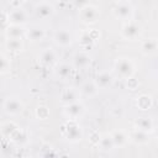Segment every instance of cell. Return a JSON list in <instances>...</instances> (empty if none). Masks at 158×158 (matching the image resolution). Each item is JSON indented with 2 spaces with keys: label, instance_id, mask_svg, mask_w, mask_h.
I'll use <instances>...</instances> for the list:
<instances>
[{
  "label": "cell",
  "instance_id": "obj_1",
  "mask_svg": "<svg viewBox=\"0 0 158 158\" xmlns=\"http://www.w3.org/2000/svg\"><path fill=\"white\" fill-rule=\"evenodd\" d=\"M116 75L122 80H128L136 74V64L130 57H118L114 63Z\"/></svg>",
  "mask_w": 158,
  "mask_h": 158
},
{
  "label": "cell",
  "instance_id": "obj_2",
  "mask_svg": "<svg viewBox=\"0 0 158 158\" xmlns=\"http://www.w3.org/2000/svg\"><path fill=\"white\" fill-rule=\"evenodd\" d=\"M63 136L70 143H78L83 139L84 132L81 126L77 122V120H67V122L62 126Z\"/></svg>",
  "mask_w": 158,
  "mask_h": 158
},
{
  "label": "cell",
  "instance_id": "obj_3",
  "mask_svg": "<svg viewBox=\"0 0 158 158\" xmlns=\"http://www.w3.org/2000/svg\"><path fill=\"white\" fill-rule=\"evenodd\" d=\"M79 19L86 26L95 25L99 21V19H100L99 7L95 6V5H93V4L86 5L85 7H83V9L79 10Z\"/></svg>",
  "mask_w": 158,
  "mask_h": 158
},
{
  "label": "cell",
  "instance_id": "obj_4",
  "mask_svg": "<svg viewBox=\"0 0 158 158\" xmlns=\"http://www.w3.org/2000/svg\"><path fill=\"white\" fill-rule=\"evenodd\" d=\"M121 37L126 41H136L141 37L142 33V27L135 22L133 20L127 21L123 23V26L121 27Z\"/></svg>",
  "mask_w": 158,
  "mask_h": 158
},
{
  "label": "cell",
  "instance_id": "obj_5",
  "mask_svg": "<svg viewBox=\"0 0 158 158\" xmlns=\"http://www.w3.org/2000/svg\"><path fill=\"white\" fill-rule=\"evenodd\" d=\"M2 111L7 116H17L23 111V102L16 96H9L2 102Z\"/></svg>",
  "mask_w": 158,
  "mask_h": 158
},
{
  "label": "cell",
  "instance_id": "obj_6",
  "mask_svg": "<svg viewBox=\"0 0 158 158\" xmlns=\"http://www.w3.org/2000/svg\"><path fill=\"white\" fill-rule=\"evenodd\" d=\"M133 7L131 4H127V2H120L117 4L114 9H112V14L116 19L121 20V21H131L132 17H133Z\"/></svg>",
  "mask_w": 158,
  "mask_h": 158
},
{
  "label": "cell",
  "instance_id": "obj_7",
  "mask_svg": "<svg viewBox=\"0 0 158 158\" xmlns=\"http://www.w3.org/2000/svg\"><path fill=\"white\" fill-rule=\"evenodd\" d=\"M53 42L62 48H67L73 43V36L68 28H58L53 35Z\"/></svg>",
  "mask_w": 158,
  "mask_h": 158
},
{
  "label": "cell",
  "instance_id": "obj_8",
  "mask_svg": "<svg viewBox=\"0 0 158 158\" xmlns=\"http://www.w3.org/2000/svg\"><path fill=\"white\" fill-rule=\"evenodd\" d=\"M84 112H85V106L83 105V102H80V100L70 105H67L63 109V114L68 120H78L84 115Z\"/></svg>",
  "mask_w": 158,
  "mask_h": 158
},
{
  "label": "cell",
  "instance_id": "obj_9",
  "mask_svg": "<svg viewBox=\"0 0 158 158\" xmlns=\"http://www.w3.org/2000/svg\"><path fill=\"white\" fill-rule=\"evenodd\" d=\"M33 12H35V15H36L37 19H40V20H47V19H49V17H52L54 15L56 9H54V6L51 2L42 1V2L36 4V6L33 9Z\"/></svg>",
  "mask_w": 158,
  "mask_h": 158
},
{
  "label": "cell",
  "instance_id": "obj_10",
  "mask_svg": "<svg viewBox=\"0 0 158 158\" xmlns=\"http://www.w3.org/2000/svg\"><path fill=\"white\" fill-rule=\"evenodd\" d=\"M90 63H91V56L84 51L77 52L72 59V65L77 70H83V69L89 68Z\"/></svg>",
  "mask_w": 158,
  "mask_h": 158
},
{
  "label": "cell",
  "instance_id": "obj_11",
  "mask_svg": "<svg viewBox=\"0 0 158 158\" xmlns=\"http://www.w3.org/2000/svg\"><path fill=\"white\" fill-rule=\"evenodd\" d=\"M81 94L79 91V89H75V88H65L60 95H59V101L63 106H67V105H70L73 102H77L79 101Z\"/></svg>",
  "mask_w": 158,
  "mask_h": 158
},
{
  "label": "cell",
  "instance_id": "obj_12",
  "mask_svg": "<svg viewBox=\"0 0 158 158\" xmlns=\"http://www.w3.org/2000/svg\"><path fill=\"white\" fill-rule=\"evenodd\" d=\"M38 62L43 67H54L58 63L57 53L52 48H44L38 54Z\"/></svg>",
  "mask_w": 158,
  "mask_h": 158
},
{
  "label": "cell",
  "instance_id": "obj_13",
  "mask_svg": "<svg viewBox=\"0 0 158 158\" xmlns=\"http://www.w3.org/2000/svg\"><path fill=\"white\" fill-rule=\"evenodd\" d=\"M28 22V15L22 7H15L9 11V23L23 26Z\"/></svg>",
  "mask_w": 158,
  "mask_h": 158
},
{
  "label": "cell",
  "instance_id": "obj_14",
  "mask_svg": "<svg viewBox=\"0 0 158 158\" xmlns=\"http://www.w3.org/2000/svg\"><path fill=\"white\" fill-rule=\"evenodd\" d=\"M94 80H95L96 85L99 86V89H110L114 85V83H115L114 75L110 72H107V70L99 72Z\"/></svg>",
  "mask_w": 158,
  "mask_h": 158
},
{
  "label": "cell",
  "instance_id": "obj_15",
  "mask_svg": "<svg viewBox=\"0 0 158 158\" xmlns=\"http://www.w3.org/2000/svg\"><path fill=\"white\" fill-rule=\"evenodd\" d=\"M100 37V32L96 30H85L80 33L79 43L81 47H91Z\"/></svg>",
  "mask_w": 158,
  "mask_h": 158
},
{
  "label": "cell",
  "instance_id": "obj_16",
  "mask_svg": "<svg viewBox=\"0 0 158 158\" xmlns=\"http://www.w3.org/2000/svg\"><path fill=\"white\" fill-rule=\"evenodd\" d=\"M73 65L65 62L62 63H57L54 65V75L57 79L59 80H67L72 77V72H73Z\"/></svg>",
  "mask_w": 158,
  "mask_h": 158
},
{
  "label": "cell",
  "instance_id": "obj_17",
  "mask_svg": "<svg viewBox=\"0 0 158 158\" xmlns=\"http://www.w3.org/2000/svg\"><path fill=\"white\" fill-rule=\"evenodd\" d=\"M128 138H130V142L137 146H143L149 142V133L135 127L132 131L128 132Z\"/></svg>",
  "mask_w": 158,
  "mask_h": 158
},
{
  "label": "cell",
  "instance_id": "obj_18",
  "mask_svg": "<svg viewBox=\"0 0 158 158\" xmlns=\"http://www.w3.org/2000/svg\"><path fill=\"white\" fill-rule=\"evenodd\" d=\"M141 53L144 56H152L158 52V40L157 38H146L139 44Z\"/></svg>",
  "mask_w": 158,
  "mask_h": 158
},
{
  "label": "cell",
  "instance_id": "obj_19",
  "mask_svg": "<svg viewBox=\"0 0 158 158\" xmlns=\"http://www.w3.org/2000/svg\"><path fill=\"white\" fill-rule=\"evenodd\" d=\"M99 86L96 85L95 80H88L85 83L81 84V86L79 88V91L81 94V96H85V98H94L99 94Z\"/></svg>",
  "mask_w": 158,
  "mask_h": 158
},
{
  "label": "cell",
  "instance_id": "obj_20",
  "mask_svg": "<svg viewBox=\"0 0 158 158\" xmlns=\"http://www.w3.org/2000/svg\"><path fill=\"white\" fill-rule=\"evenodd\" d=\"M25 35H26V30L23 28V26H20V25L9 23L4 28L5 38H19V37H23Z\"/></svg>",
  "mask_w": 158,
  "mask_h": 158
},
{
  "label": "cell",
  "instance_id": "obj_21",
  "mask_svg": "<svg viewBox=\"0 0 158 158\" xmlns=\"http://www.w3.org/2000/svg\"><path fill=\"white\" fill-rule=\"evenodd\" d=\"M26 38L30 40L31 42L36 43V42H41L44 40L46 37V31L38 26H33V27H30L28 30H26Z\"/></svg>",
  "mask_w": 158,
  "mask_h": 158
},
{
  "label": "cell",
  "instance_id": "obj_22",
  "mask_svg": "<svg viewBox=\"0 0 158 158\" xmlns=\"http://www.w3.org/2000/svg\"><path fill=\"white\" fill-rule=\"evenodd\" d=\"M4 44H5V48L9 52H12V53L22 52L23 48H25V43H23L22 37H19V38H5V43Z\"/></svg>",
  "mask_w": 158,
  "mask_h": 158
},
{
  "label": "cell",
  "instance_id": "obj_23",
  "mask_svg": "<svg viewBox=\"0 0 158 158\" xmlns=\"http://www.w3.org/2000/svg\"><path fill=\"white\" fill-rule=\"evenodd\" d=\"M111 136H112V139H114V143H115V147L116 148H123L130 142L128 133H126L122 130H115V131H112L111 132Z\"/></svg>",
  "mask_w": 158,
  "mask_h": 158
},
{
  "label": "cell",
  "instance_id": "obj_24",
  "mask_svg": "<svg viewBox=\"0 0 158 158\" xmlns=\"http://www.w3.org/2000/svg\"><path fill=\"white\" fill-rule=\"evenodd\" d=\"M135 127L138 128V130H142L144 132H148V133H152L154 132V122L152 118L149 117H138L136 121H135Z\"/></svg>",
  "mask_w": 158,
  "mask_h": 158
},
{
  "label": "cell",
  "instance_id": "obj_25",
  "mask_svg": "<svg viewBox=\"0 0 158 158\" xmlns=\"http://www.w3.org/2000/svg\"><path fill=\"white\" fill-rule=\"evenodd\" d=\"M98 147L102 152H111L114 148H116L111 133H105V135L100 136V139L98 142Z\"/></svg>",
  "mask_w": 158,
  "mask_h": 158
},
{
  "label": "cell",
  "instance_id": "obj_26",
  "mask_svg": "<svg viewBox=\"0 0 158 158\" xmlns=\"http://www.w3.org/2000/svg\"><path fill=\"white\" fill-rule=\"evenodd\" d=\"M136 106L139 110H142V111L149 110L153 106V99H152V96L148 95V94H141L136 99Z\"/></svg>",
  "mask_w": 158,
  "mask_h": 158
},
{
  "label": "cell",
  "instance_id": "obj_27",
  "mask_svg": "<svg viewBox=\"0 0 158 158\" xmlns=\"http://www.w3.org/2000/svg\"><path fill=\"white\" fill-rule=\"evenodd\" d=\"M20 127L14 121H6L1 123V135L4 138H11L12 135L19 130Z\"/></svg>",
  "mask_w": 158,
  "mask_h": 158
},
{
  "label": "cell",
  "instance_id": "obj_28",
  "mask_svg": "<svg viewBox=\"0 0 158 158\" xmlns=\"http://www.w3.org/2000/svg\"><path fill=\"white\" fill-rule=\"evenodd\" d=\"M0 59H1L0 74H1V75H5V74H7V73L11 70V59H10V57H9L5 52H1Z\"/></svg>",
  "mask_w": 158,
  "mask_h": 158
},
{
  "label": "cell",
  "instance_id": "obj_29",
  "mask_svg": "<svg viewBox=\"0 0 158 158\" xmlns=\"http://www.w3.org/2000/svg\"><path fill=\"white\" fill-rule=\"evenodd\" d=\"M35 115H36V117H37L38 120H47L48 116H49V111H48V109H47L46 106L40 105V106L36 109Z\"/></svg>",
  "mask_w": 158,
  "mask_h": 158
},
{
  "label": "cell",
  "instance_id": "obj_30",
  "mask_svg": "<svg viewBox=\"0 0 158 158\" xmlns=\"http://www.w3.org/2000/svg\"><path fill=\"white\" fill-rule=\"evenodd\" d=\"M73 4H74V6H75L78 10H80V9L85 7L86 5H89L90 1H89V0H73Z\"/></svg>",
  "mask_w": 158,
  "mask_h": 158
},
{
  "label": "cell",
  "instance_id": "obj_31",
  "mask_svg": "<svg viewBox=\"0 0 158 158\" xmlns=\"http://www.w3.org/2000/svg\"><path fill=\"white\" fill-rule=\"evenodd\" d=\"M26 2V0H9V4L12 6V9L15 7H22V5Z\"/></svg>",
  "mask_w": 158,
  "mask_h": 158
},
{
  "label": "cell",
  "instance_id": "obj_32",
  "mask_svg": "<svg viewBox=\"0 0 158 158\" xmlns=\"http://www.w3.org/2000/svg\"><path fill=\"white\" fill-rule=\"evenodd\" d=\"M156 138H157V141H158V130H157V132H156Z\"/></svg>",
  "mask_w": 158,
  "mask_h": 158
}]
</instances>
